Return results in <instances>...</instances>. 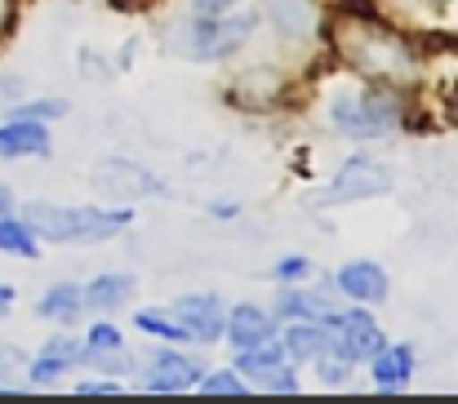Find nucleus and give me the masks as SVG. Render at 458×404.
Wrapping results in <instances>:
<instances>
[{"mask_svg":"<svg viewBox=\"0 0 458 404\" xmlns=\"http://www.w3.org/2000/svg\"><path fill=\"white\" fill-rule=\"evenodd\" d=\"M338 54L352 67H360L365 76H378V80H410L414 76L410 45L396 31H387L369 18H347L338 27Z\"/></svg>","mask_w":458,"mask_h":404,"instance_id":"f257e3e1","label":"nucleus"},{"mask_svg":"<svg viewBox=\"0 0 458 404\" xmlns=\"http://www.w3.org/2000/svg\"><path fill=\"white\" fill-rule=\"evenodd\" d=\"M22 223H27L36 236H49V240H107L112 231L130 227V214H125V209L103 214V209H54V205H27V209H22Z\"/></svg>","mask_w":458,"mask_h":404,"instance_id":"f03ea898","label":"nucleus"},{"mask_svg":"<svg viewBox=\"0 0 458 404\" xmlns=\"http://www.w3.org/2000/svg\"><path fill=\"white\" fill-rule=\"evenodd\" d=\"M401 112H396V98L392 94H338L334 98V125L338 134L347 138H387L396 130Z\"/></svg>","mask_w":458,"mask_h":404,"instance_id":"7ed1b4c3","label":"nucleus"},{"mask_svg":"<svg viewBox=\"0 0 458 404\" xmlns=\"http://www.w3.org/2000/svg\"><path fill=\"white\" fill-rule=\"evenodd\" d=\"M392 187V169L369 160V156H356L343 164V173L329 182L325 191V205H347V200H365V196H378Z\"/></svg>","mask_w":458,"mask_h":404,"instance_id":"20e7f679","label":"nucleus"},{"mask_svg":"<svg viewBox=\"0 0 458 404\" xmlns=\"http://www.w3.org/2000/svg\"><path fill=\"white\" fill-rule=\"evenodd\" d=\"M325 324H329V333H334V347L329 351H338L343 360H369L378 347H383V329L365 316V311H347V316H325Z\"/></svg>","mask_w":458,"mask_h":404,"instance_id":"39448f33","label":"nucleus"},{"mask_svg":"<svg viewBox=\"0 0 458 404\" xmlns=\"http://www.w3.org/2000/svg\"><path fill=\"white\" fill-rule=\"evenodd\" d=\"M254 31V18H223V22H209V18H200V22H191V31H187V54H196V58H223L227 49H236L245 36Z\"/></svg>","mask_w":458,"mask_h":404,"instance_id":"423d86ee","label":"nucleus"},{"mask_svg":"<svg viewBox=\"0 0 458 404\" xmlns=\"http://www.w3.org/2000/svg\"><path fill=\"white\" fill-rule=\"evenodd\" d=\"M200 383V365L191 356H178V351H156L152 365H148V391H187Z\"/></svg>","mask_w":458,"mask_h":404,"instance_id":"0eeeda50","label":"nucleus"},{"mask_svg":"<svg viewBox=\"0 0 458 404\" xmlns=\"http://www.w3.org/2000/svg\"><path fill=\"white\" fill-rule=\"evenodd\" d=\"M178 320L200 342H214L223 333V307H218L214 293H187V298H178Z\"/></svg>","mask_w":458,"mask_h":404,"instance_id":"6e6552de","label":"nucleus"},{"mask_svg":"<svg viewBox=\"0 0 458 404\" xmlns=\"http://www.w3.org/2000/svg\"><path fill=\"white\" fill-rule=\"evenodd\" d=\"M338 289L356 302H383L387 298V271L378 263H347L338 271Z\"/></svg>","mask_w":458,"mask_h":404,"instance_id":"1a4fd4ad","label":"nucleus"},{"mask_svg":"<svg viewBox=\"0 0 458 404\" xmlns=\"http://www.w3.org/2000/svg\"><path fill=\"white\" fill-rule=\"evenodd\" d=\"M329 347H334V333H329L325 316H320V320H299V324H290V333H285V356H290V360H311V365H316Z\"/></svg>","mask_w":458,"mask_h":404,"instance_id":"9d476101","label":"nucleus"},{"mask_svg":"<svg viewBox=\"0 0 458 404\" xmlns=\"http://www.w3.org/2000/svg\"><path fill=\"white\" fill-rule=\"evenodd\" d=\"M369 360H374V383H378L383 391H401V387L410 383V374H414V347H410V342L378 347Z\"/></svg>","mask_w":458,"mask_h":404,"instance_id":"9b49d317","label":"nucleus"},{"mask_svg":"<svg viewBox=\"0 0 458 404\" xmlns=\"http://www.w3.org/2000/svg\"><path fill=\"white\" fill-rule=\"evenodd\" d=\"M45 151H49V134H45L40 121L18 116V121L0 125V156L4 160H13V156H45Z\"/></svg>","mask_w":458,"mask_h":404,"instance_id":"f8f14e48","label":"nucleus"},{"mask_svg":"<svg viewBox=\"0 0 458 404\" xmlns=\"http://www.w3.org/2000/svg\"><path fill=\"white\" fill-rule=\"evenodd\" d=\"M227 338H232V347H236V351L259 347V342H267V338H272V316L245 302V307H236V311H232V320H227Z\"/></svg>","mask_w":458,"mask_h":404,"instance_id":"ddd939ff","label":"nucleus"},{"mask_svg":"<svg viewBox=\"0 0 458 404\" xmlns=\"http://www.w3.org/2000/svg\"><path fill=\"white\" fill-rule=\"evenodd\" d=\"M81 360V347L72 342V338H54V342H45V351H40V360L31 365V378L36 383H54L67 365H76Z\"/></svg>","mask_w":458,"mask_h":404,"instance_id":"4468645a","label":"nucleus"},{"mask_svg":"<svg viewBox=\"0 0 458 404\" xmlns=\"http://www.w3.org/2000/svg\"><path fill=\"white\" fill-rule=\"evenodd\" d=\"M45 320H63V324H72L76 316H81V289L76 284H58V289H49L45 298H40V307H36Z\"/></svg>","mask_w":458,"mask_h":404,"instance_id":"2eb2a0df","label":"nucleus"},{"mask_svg":"<svg viewBox=\"0 0 458 404\" xmlns=\"http://www.w3.org/2000/svg\"><path fill=\"white\" fill-rule=\"evenodd\" d=\"M134 293V275H125V271H116V275H98L89 289H85V298L94 302V307H116V302H125Z\"/></svg>","mask_w":458,"mask_h":404,"instance_id":"dca6fc26","label":"nucleus"},{"mask_svg":"<svg viewBox=\"0 0 458 404\" xmlns=\"http://www.w3.org/2000/svg\"><path fill=\"white\" fill-rule=\"evenodd\" d=\"M0 249L4 254H18V258H36V236L22 218L13 214H0Z\"/></svg>","mask_w":458,"mask_h":404,"instance_id":"f3484780","label":"nucleus"},{"mask_svg":"<svg viewBox=\"0 0 458 404\" xmlns=\"http://www.w3.org/2000/svg\"><path fill=\"white\" fill-rule=\"evenodd\" d=\"M272 4V18L281 22L285 36H307L311 31V4L307 0H267Z\"/></svg>","mask_w":458,"mask_h":404,"instance_id":"a211bd4d","label":"nucleus"},{"mask_svg":"<svg viewBox=\"0 0 458 404\" xmlns=\"http://www.w3.org/2000/svg\"><path fill=\"white\" fill-rule=\"evenodd\" d=\"M281 311L285 316H299V320H320V316H329V302L320 293H285L281 298Z\"/></svg>","mask_w":458,"mask_h":404,"instance_id":"6ab92c4d","label":"nucleus"},{"mask_svg":"<svg viewBox=\"0 0 458 404\" xmlns=\"http://www.w3.org/2000/svg\"><path fill=\"white\" fill-rule=\"evenodd\" d=\"M254 378H259L263 391H281V396H294V391H299V383H294V374L285 369V360L272 365V369H263V374H254Z\"/></svg>","mask_w":458,"mask_h":404,"instance_id":"aec40b11","label":"nucleus"},{"mask_svg":"<svg viewBox=\"0 0 458 404\" xmlns=\"http://www.w3.org/2000/svg\"><path fill=\"white\" fill-rule=\"evenodd\" d=\"M81 356L89 365H98V369H112V374H125L130 369V356H121V347H85Z\"/></svg>","mask_w":458,"mask_h":404,"instance_id":"412c9836","label":"nucleus"},{"mask_svg":"<svg viewBox=\"0 0 458 404\" xmlns=\"http://www.w3.org/2000/svg\"><path fill=\"white\" fill-rule=\"evenodd\" d=\"M139 329H148V333L165 338V342H182V338H187L182 324H174V320H165V316H156V311H143V316H139Z\"/></svg>","mask_w":458,"mask_h":404,"instance_id":"4be33fe9","label":"nucleus"},{"mask_svg":"<svg viewBox=\"0 0 458 404\" xmlns=\"http://www.w3.org/2000/svg\"><path fill=\"white\" fill-rule=\"evenodd\" d=\"M200 391H205V396H241L245 383H241L236 374H209V378L200 374Z\"/></svg>","mask_w":458,"mask_h":404,"instance_id":"5701e85b","label":"nucleus"},{"mask_svg":"<svg viewBox=\"0 0 458 404\" xmlns=\"http://www.w3.org/2000/svg\"><path fill=\"white\" fill-rule=\"evenodd\" d=\"M63 112H67L63 98H40V103H22L18 107V116H27V121H49V116H63Z\"/></svg>","mask_w":458,"mask_h":404,"instance_id":"b1692460","label":"nucleus"},{"mask_svg":"<svg viewBox=\"0 0 458 404\" xmlns=\"http://www.w3.org/2000/svg\"><path fill=\"white\" fill-rule=\"evenodd\" d=\"M307 275H311V263H307V258H285V263L276 267V280H285V284L307 280Z\"/></svg>","mask_w":458,"mask_h":404,"instance_id":"393cba45","label":"nucleus"},{"mask_svg":"<svg viewBox=\"0 0 458 404\" xmlns=\"http://www.w3.org/2000/svg\"><path fill=\"white\" fill-rule=\"evenodd\" d=\"M89 347H121V333H116L112 324H94V333H89Z\"/></svg>","mask_w":458,"mask_h":404,"instance_id":"a878e982","label":"nucleus"},{"mask_svg":"<svg viewBox=\"0 0 458 404\" xmlns=\"http://www.w3.org/2000/svg\"><path fill=\"white\" fill-rule=\"evenodd\" d=\"M81 396H116L112 383H81Z\"/></svg>","mask_w":458,"mask_h":404,"instance_id":"bb28decb","label":"nucleus"},{"mask_svg":"<svg viewBox=\"0 0 458 404\" xmlns=\"http://www.w3.org/2000/svg\"><path fill=\"white\" fill-rule=\"evenodd\" d=\"M18 365H22V356H18V351H9V347H0V378H4L9 369H18Z\"/></svg>","mask_w":458,"mask_h":404,"instance_id":"cd10ccee","label":"nucleus"},{"mask_svg":"<svg viewBox=\"0 0 458 404\" xmlns=\"http://www.w3.org/2000/svg\"><path fill=\"white\" fill-rule=\"evenodd\" d=\"M191 4H196L200 13H218V9H223V4H232V0H191Z\"/></svg>","mask_w":458,"mask_h":404,"instance_id":"c85d7f7f","label":"nucleus"},{"mask_svg":"<svg viewBox=\"0 0 458 404\" xmlns=\"http://www.w3.org/2000/svg\"><path fill=\"white\" fill-rule=\"evenodd\" d=\"M0 214H13V196H9V187H0Z\"/></svg>","mask_w":458,"mask_h":404,"instance_id":"c756f323","label":"nucleus"},{"mask_svg":"<svg viewBox=\"0 0 458 404\" xmlns=\"http://www.w3.org/2000/svg\"><path fill=\"white\" fill-rule=\"evenodd\" d=\"M9 302H13V289H9V284H0V316L9 311Z\"/></svg>","mask_w":458,"mask_h":404,"instance_id":"7c9ffc66","label":"nucleus"},{"mask_svg":"<svg viewBox=\"0 0 458 404\" xmlns=\"http://www.w3.org/2000/svg\"><path fill=\"white\" fill-rule=\"evenodd\" d=\"M9 9H13V4H9V0H0V31L9 27Z\"/></svg>","mask_w":458,"mask_h":404,"instance_id":"2f4dec72","label":"nucleus"}]
</instances>
